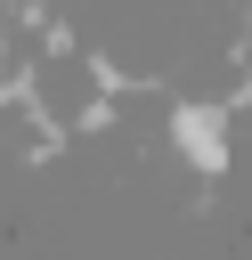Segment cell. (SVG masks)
<instances>
[{
    "instance_id": "cell-1",
    "label": "cell",
    "mask_w": 252,
    "mask_h": 260,
    "mask_svg": "<svg viewBox=\"0 0 252 260\" xmlns=\"http://www.w3.org/2000/svg\"><path fill=\"white\" fill-rule=\"evenodd\" d=\"M24 98L41 106V122H49L57 138H89V130L106 122V106H114V65H106L89 41L57 32V49L24 73Z\"/></svg>"
},
{
    "instance_id": "cell-2",
    "label": "cell",
    "mask_w": 252,
    "mask_h": 260,
    "mask_svg": "<svg viewBox=\"0 0 252 260\" xmlns=\"http://www.w3.org/2000/svg\"><path fill=\"white\" fill-rule=\"evenodd\" d=\"M228 57H236V81L252 89V0H244V16H236V32H228Z\"/></svg>"
}]
</instances>
